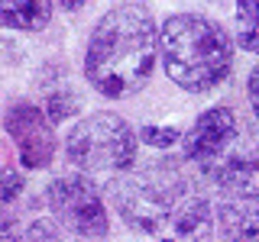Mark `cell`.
Instances as JSON below:
<instances>
[{"instance_id": "cell-1", "label": "cell", "mask_w": 259, "mask_h": 242, "mask_svg": "<svg viewBox=\"0 0 259 242\" xmlns=\"http://www.w3.org/2000/svg\"><path fill=\"white\" fill-rule=\"evenodd\" d=\"M156 58H162L159 29L143 4H120L94 23L84 52V78L110 100L143 91Z\"/></svg>"}, {"instance_id": "cell-2", "label": "cell", "mask_w": 259, "mask_h": 242, "mask_svg": "<svg viewBox=\"0 0 259 242\" xmlns=\"http://www.w3.org/2000/svg\"><path fill=\"white\" fill-rule=\"evenodd\" d=\"M233 42L221 23L201 13H172L159 26L162 68L172 84L191 94L214 91L230 78Z\"/></svg>"}, {"instance_id": "cell-3", "label": "cell", "mask_w": 259, "mask_h": 242, "mask_svg": "<svg viewBox=\"0 0 259 242\" xmlns=\"http://www.w3.org/2000/svg\"><path fill=\"white\" fill-rule=\"evenodd\" d=\"M140 136L120 113L97 110L78 119L65 136V158L84 174H117L130 171L136 161Z\"/></svg>"}, {"instance_id": "cell-4", "label": "cell", "mask_w": 259, "mask_h": 242, "mask_svg": "<svg viewBox=\"0 0 259 242\" xmlns=\"http://www.w3.org/2000/svg\"><path fill=\"white\" fill-rule=\"evenodd\" d=\"M178 191H182L178 184H165L152 174H120L107 181L104 194L126 226L146 232V236H156V232L168 229Z\"/></svg>"}, {"instance_id": "cell-5", "label": "cell", "mask_w": 259, "mask_h": 242, "mask_svg": "<svg viewBox=\"0 0 259 242\" xmlns=\"http://www.w3.org/2000/svg\"><path fill=\"white\" fill-rule=\"evenodd\" d=\"M49 210L55 213L65 229H71L81 239H104L110 229L107 220V204L104 194L97 191V184L91 177L81 174H59L49 181L46 188Z\"/></svg>"}, {"instance_id": "cell-6", "label": "cell", "mask_w": 259, "mask_h": 242, "mask_svg": "<svg viewBox=\"0 0 259 242\" xmlns=\"http://www.w3.org/2000/svg\"><path fill=\"white\" fill-rule=\"evenodd\" d=\"M240 136V119L230 107H210L204 110L194 126L182 136V155L185 161H194L207 171L221 158H227L237 145Z\"/></svg>"}, {"instance_id": "cell-7", "label": "cell", "mask_w": 259, "mask_h": 242, "mask_svg": "<svg viewBox=\"0 0 259 242\" xmlns=\"http://www.w3.org/2000/svg\"><path fill=\"white\" fill-rule=\"evenodd\" d=\"M4 126L16 142L20 161L29 171L49 168L55 158V123L46 110L32 107V103H13L4 113Z\"/></svg>"}, {"instance_id": "cell-8", "label": "cell", "mask_w": 259, "mask_h": 242, "mask_svg": "<svg viewBox=\"0 0 259 242\" xmlns=\"http://www.w3.org/2000/svg\"><path fill=\"white\" fill-rule=\"evenodd\" d=\"M207 174L214 177L217 188L233 194V197L259 200V145L243 149V152H230L214 168H207Z\"/></svg>"}, {"instance_id": "cell-9", "label": "cell", "mask_w": 259, "mask_h": 242, "mask_svg": "<svg viewBox=\"0 0 259 242\" xmlns=\"http://www.w3.org/2000/svg\"><path fill=\"white\" fill-rule=\"evenodd\" d=\"M214 210H210V200L198 191H178L175 207H172V220H168V229L175 232L178 239H204L214 229Z\"/></svg>"}, {"instance_id": "cell-10", "label": "cell", "mask_w": 259, "mask_h": 242, "mask_svg": "<svg viewBox=\"0 0 259 242\" xmlns=\"http://www.w3.org/2000/svg\"><path fill=\"white\" fill-rule=\"evenodd\" d=\"M217 226L227 239H256L259 236V207L249 197H233L217 207Z\"/></svg>"}, {"instance_id": "cell-11", "label": "cell", "mask_w": 259, "mask_h": 242, "mask_svg": "<svg viewBox=\"0 0 259 242\" xmlns=\"http://www.w3.org/2000/svg\"><path fill=\"white\" fill-rule=\"evenodd\" d=\"M52 23V0H0V29L42 32Z\"/></svg>"}, {"instance_id": "cell-12", "label": "cell", "mask_w": 259, "mask_h": 242, "mask_svg": "<svg viewBox=\"0 0 259 242\" xmlns=\"http://www.w3.org/2000/svg\"><path fill=\"white\" fill-rule=\"evenodd\" d=\"M233 39H237V48L259 55V0H237Z\"/></svg>"}, {"instance_id": "cell-13", "label": "cell", "mask_w": 259, "mask_h": 242, "mask_svg": "<svg viewBox=\"0 0 259 242\" xmlns=\"http://www.w3.org/2000/svg\"><path fill=\"white\" fill-rule=\"evenodd\" d=\"M46 113L52 116V123L59 126V123H65V119H71L78 113V97L68 91V87H59V91H49L46 94Z\"/></svg>"}, {"instance_id": "cell-14", "label": "cell", "mask_w": 259, "mask_h": 242, "mask_svg": "<svg viewBox=\"0 0 259 242\" xmlns=\"http://www.w3.org/2000/svg\"><path fill=\"white\" fill-rule=\"evenodd\" d=\"M140 142L152 145V149H172L175 142H182V129L178 126H143Z\"/></svg>"}, {"instance_id": "cell-15", "label": "cell", "mask_w": 259, "mask_h": 242, "mask_svg": "<svg viewBox=\"0 0 259 242\" xmlns=\"http://www.w3.org/2000/svg\"><path fill=\"white\" fill-rule=\"evenodd\" d=\"M23 188H26V177L20 168H0V207L13 204L23 194Z\"/></svg>"}, {"instance_id": "cell-16", "label": "cell", "mask_w": 259, "mask_h": 242, "mask_svg": "<svg viewBox=\"0 0 259 242\" xmlns=\"http://www.w3.org/2000/svg\"><path fill=\"white\" fill-rule=\"evenodd\" d=\"M23 236H26V239H59L62 232H59V226H55L52 220H36V223L26 226Z\"/></svg>"}, {"instance_id": "cell-17", "label": "cell", "mask_w": 259, "mask_h": 242, "mask_svg": "<svg viewBox=\"0 0 259 242\" xmlns=\"http://www.w3.org/2000/svg\"><path fill=\"white\" fill-rule=\"evenodd\" d=\"M246 94H249V107H253L256 119H259V65L249 71V78H246Z\"/></svg>"}, {"instance_id": "cell-18", "label": "cell", "mask_w": 259, "mask_h": 242, "mask_svg": "<svg viewBox=\"0 0 259 242\" xmlns=\"http://www.w3.org/2000/svg\"><path fill=\"white\" fill-rule=\"evenodd\" d=\"M55 4H59L62 10H81V7H84V0H55Z\"/></svg>"}]
</instances>
